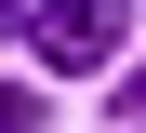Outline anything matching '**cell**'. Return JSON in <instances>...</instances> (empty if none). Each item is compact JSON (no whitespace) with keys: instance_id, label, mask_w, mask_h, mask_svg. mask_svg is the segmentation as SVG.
I'll return each mask as SVG.
<instances>
[{"instance_id":"obj_1","label":"cell","mask_w":146,"mask_h":133,"mask_svg":"<svg viewBox=\"0 0 146 133\" xmlns=\"http://www.w3.org/2000/svg\"><path fill=\"white\" fill-rule=\"evenodd\" d=\"M119 27H133L119 0H40V13H27V53L53 80H93V67H119Z\"/></svg>"},{"instance_id":"obj_2","label":"cell","mask_w":146,"mask_h":133,"mask_svg":"<svg viewBox=\"0 0 146 133\" xmlns=\"http://www.w3.org/2000/svg\"><path fill=\"white\" fill-rule=\"evenodd\" d=\"M0 133H40V93L27 80H0Z\"/></svg>"},{"instance_id":"obj_3","label":"cell","mask_w":146,"mask_h":133,"mask_svg":"<svg viewBox=\"0 0 146 133\" xmlns=\"http://www.w3.org/2000/svg\"><path fill=\"white\" fill-rule=\"evenodd\" d=\"M119 120H133V133H146V67H133V80H119Z\"/></svg>"},{"instance_id":"obj_4","label":"cell","mask_w":146,"mask_h":133,"mask_svg":"<svg viewBox=\"0 0 146 133\" xmlns=\"http://www.w3.org/2000/svg\"><path fill=\"white\" fill-rule=\"evenodd\" d=\"M0 40H27V0H0Z\"/></svg>"}]
</instances>
